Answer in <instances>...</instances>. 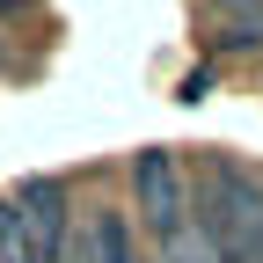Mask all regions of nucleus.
<instances>
[{
    "instance_id": "1",
    "label": "nucleus",
    "mask_w": 263,
    "mask_h": 263,
    "mask_svg": "<svg viewBox=\"0 0 263 263\" xmlns=\"http://www.w3.org/2000/svg\"><path fill=\"white\" fill-rule=\"evenodd\" d=\"M197 234L219 263H263V183L234 161L197 168Z\"/></svg>"
},
{
    "instance_id": "2",
    "label": "nucleus",
    "mask_w": 263,
    "mask_h": 263,
    "mask_svg": "<svg viewBox=\"0 0 263 263\" xmlns=\"http://www.w3.org/2000/svg\"><path fill=\"white\" fill-rule=\"evenodd\" d=\"M73 249L66 234V190L59 183H22L15 197H0V263H59Z\"/></svg>"
},
{
    "instance_id": "3",
    "label": "nucleus",
    "mask_w": 263,
    "mask_h": 263,
    "mask_svg": "<svg viewBox=\"0 0 263 263\" xmlns=\"http://www.w3.org/2000/svg\"><path fill=\"white\" fill-rule=\"evenodd\" d=\"M132 197H139V219L154 227L161 249L183 241V234H197V190H190L183 161L168 146H146L139 161H132Z\"/></svg>"
},
{
    "instance_id": "4",
    "label": "nucleus",
    "mask_w": 263,
    "mask_h": 263,
    "mask_svg": "<svg viewBox=\"0 0 263 263\" xmlns=\"http://www.w3.org/2000/svg\"><path fill=\"white\" fill-rule=\"evenodd\" d=\"M88 256H95V263H139L132 227H124L117 212H95V219H88Z\"/></svg>"
},
{
    "instance_id": "5",
    "label": "nucleus",
    "mask_w": 263,
    "mask_h": 263,
    "mask_svg": "<svg viewBox=\"0 0 263 263\" xmlns=\"http://www.w3.org/2000/svg\"><path fill=\"white\" fill-rule=\"evenodd\" d=\"M161 263H219V256H212V241H205V234H183V241L161 249Z\"/></svg>"
},
{
    "instance_id": "6",
    "label": "nucleus",
    "mask_w": 263,
    "mask_h": 263,
    "mask_svg": "<svg viewBox=\"0 0 263 263\" xmlns=\"http://www.w3.org/2000/svg\"><path fill=\"white\" fill-rule=\"evenodd\" d=\"M59 263H95V256H88V234H81V241H73V249H66V256H59Z\"/></svg>"
}]
</instances>
